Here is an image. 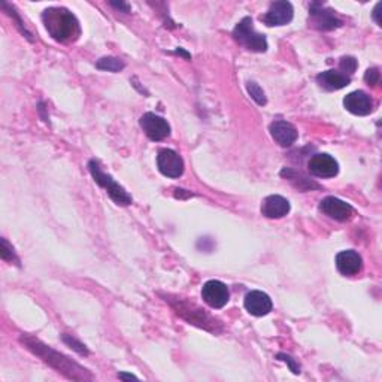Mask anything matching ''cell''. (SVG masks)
<instances>
[{
    "instance_id": "2e32d148",
    "label": "cell",
    "mask_w": 382,
    "mask_h": 382,
    "mask_svg": "<svg viewBox=\"0 0 382 382\" xmlns=\"http://www.w3.org/2000/svg\"><path fill=\"white\" fill-rule=\"evenodd\" d=\"M336 267L344 276H354L361 272L363 269V258L354 249L341 251L336 256Z\"/></svg>"
},
{
    "instance_id": "5b68a950",
    "label": "cell",
    "mask_w": 382,
    "mask_h": 382,
    "mask_svg": "<svg viewBox=\"0 0 382 382\" xmlns=\"http://www.w3.org/2000/svg\"><path fill=\"white\" fill-rule=\"evenodd\" d=\"M233 38L242 47L248 51H253V53H265L269 48L266 36L254 29L251 16H245L236 24V27L233 29Z\"/></svg>"
},
{
    "instance_id": "4fadbf2b",
    "label": "cell",
    "mask_w": 382,
    "mask_h": 382,
    "mask_svg": "<svg viewBox=\"0 0 382 382\" xmlns=\"http://www.w3.org/2000/svg\"><path fill=\"white\" fill-rule=\"evenodd\" d=\"M269 132H271L273 141L280 146H282V148H289V146L296 142L299 137L297 128L291 123H289V121L284 120L273 121V123L269 126Z\"/></svg>"
},
{
    "instance_id": "d6986e66",
    "label": "cell",
    "mask_w": 382,
    "mask_h": 382,
    "mask_svg": "<svg viewBox=\"0 0 382 382\" xmlns=\"http://www.w3.org/2000/svg\"><path fill=\"white\" fill-rule=\"evenodd\" d=\"M281 177L285 178V179H289L291 184L296 188H299L300 191H309V190H319L321 188L319 184H317V182L309 179L308 177L303 175V173H300L297 170L289 169V168H284L281 170Z\"/></svg>"
},
{
    "instance_id": "8992f818",
    "label": "cell",
    "mask_w": 382,
    "mask_h": 382,
    "mask_svg": "<svg viewBox=\"0 0 382 382\" xmlns=\"http://www.w3.org/2000/svg\"><path fill=\"white\" fill-rule=\"evenodd\" d=\"M309 25L317 30H335L342 25V20L336 16L335 11L328 10L323 3L314 2L309 6Z\"/></svg>"
},
{
    "instance_id": "30bf717a",
    "label": "cell",
    "mask_w": 382,
    "mask_h": 382,
    "mask_svg": "<svg viewBox=\"0 0 382 382\" xmlns=\"http://www.w3.org/2000/svg\"><path fill=\"white\" fill-rule=\"evenodd\" d=\"M157 168L168 178H179L184 173V160L181 155L169 148L159 151L157 155Z\"/></svg>"
},
{
    "instance_id": "3957f363",
    "label": "cell",
    "mask_w": 382,
    "mask_h": 382,
    "mask_svg": "<svg viewBox=\"0 0 382 382\" xmlns=\"http://www.w3.org/2000/svg\"><path fill=\"white\" fill-rule=\"evenodd\" d=\"M166 302L170 303V306L175 309L177 314L181 318H184L187 323L194 324L197 327H202L205 330H210V332L218 333V328H216V326L220 324L218 321L207 315L202 308H199L197 305H194V303H191L184 299H179V297L170 299V296H169V299L166 297Z\"/></svg>"
},
{
    "instance_id": "ac0fdd59",
    "label": "cell",
    "mask_w": 382,
    "mask_h": 382,
    "mask_svg": "<svg viewBox=\"0 0 382 382\" xmlns=\"http://www.w3.org/2000/svg\"><path fill=\"white\" fill-rule=\"evenodd\" d=\"M317 82L327 91H337L350 85L351 76H346L339 71H326L317 75Z\"/></svg>"
},
{
    "instance_id": "f1b7e54d",
    "label": "cell",
    "mask_w": 382,
    "mask_h": 382,
    "mask_svg": "<svg viewBox=\"0 0 382 382\" xmlns=\"http://www.w3.org/2000/svg\"><path fill=\"white\" fill-rule=\"evenodd\" d=\"M118 378H120V379H124V381H128V379H139L137 377L133 375V373H126V372H120V373H118Z\"/></svg>"
},
{
    "instance_id": "9a60e30c",
    "label": "cell",
    "mask_w": 382,
    "mask_h": 382,
    "mask_svg": "<svg viewBox=\"0 0 382 382\" xmlns=\"http://www.w3.org/2000/svg\"><path fill=\"white\" fill-rule=\"evenodd\" d=\"M244 305H245V309L249 312V314L254 315V317H265L273 308L272 299L269 297L266 293L258 291V290L249 291L247 294L245 300H244Z\"/></svg>"
},
{
    "instance_id": "44dd1931",
    "label": "cell",
    "mask_w": 382,
    "mask_h": 382,
    "mask_svg": "<svg viewBox=\"0 0 382 382\" xmlns=\"http://www.w3.org/2000/svg\"><path fill=\"white\" fill-rule=\"evenodd\" d=\"M247 90H248V94L251 95V99H253L258 106H265L266 105V103H267L266 93L263 91L262 87H260L257 82L248 81L247 82Z\"/></svg>"
},
{
    "instance_id": "5bb4252c",
    "label": "cell",
    "mask_w": 382,
    "mask_h": 382,
    "mask_svg": "<svg viewBox=\"0 0 382 382\" xmlns=\"http://www.w3.org/2000/svg\"><path fill=\"white\" fill-rule=\"evenodd\" d=\"M344 106L346 111L351 112V114L364 117L369 115L373 111V100L368 93L357 90L346 95L344 99Z\"/></svg>"
},
{
    "instance_id": "cb8c5ba5",
    "label": "cell",
    "mask_w": 382,
    "mask_h": 382,
    "mask_svg": "<svg viewBox=\"0 0 382 382\" xmlns=\"http://www.w3.org/2000/svg\"><path fill=\"white\" fill-rule=\"evenodd\" d=\"M357 60H355L354 57L351 56H346V57H342L341 58V62H339V69H341V72L346 76H350L355 72V69H357Z\"/></svg>"
},
{
    "instance_id": "603a6c76",
    "label": "cell",
    "mask_w": 382,
    "mask_h": 382,
    "mask_svg": "<svg viewBox=\"0 0 382 382\" xmlns=\"http://www.w3.org/2000/svg\"><path fill=\"white\" fill-rule=\"evenodd\" d=\"M0 256H2V258L5 260V262L20 265V260H19V257L15 256L14 248L10 245V242H8L5 238L2 239V248H0Z\"/></svg>"
},
{
    "instance_id": "277c9868",
    "label": "cell",
    "mask_w": 382,
    "mask_h": 382,
    "mask_svg": "<svg viewBox=\"0 0 382 382\" xmlns=\"http://www.w3.org/2000/svg\"><path fill=\"white\" fill-rule=\"evenodd\" d=\"M89 170L91 173V177L93 179L98 182V184L106 191L108 196L114 201L117 205L120 206H128V205H132L133 202V199L132 196H130L126 188L124 187H121L118 182L112 178L111 175H108V173L102 169L100 166V161L99 160H90L89 163Z\"/></svg>"
},
{
    "instance_id": "e0dca14e",
    "label": "cell",
    "mask_w": 382,
    "mask_h": 382,
    "mask_svg": "<svg viewBox=\"0 0 382 382\" xmlns=\"http://www.w3.org/2000/svg\"><path fill=\"white\" fill-rule=\"evenodd\" d=\"M290 210H291L290 202L280 194L267 196L262 203V214L266 216V218H272V220L284 218L285 215L290 214Z\"/></svg>"
},
{
    "instance_id": "484cf974",
    "label": "cell",
    "mask_w": 382,
    "mask_h": 382,
    "mask_svg": "<svg viewBox=\"0 0 382 382\" xmlns=\"http://www.w3.org/2000/svg\"><path fill=\"white\" fill-rule=\"evenodd\" d=\"M379 69L378 67H370L366 71V74H364V81H366L368 85L370 87H375L379 84Z\"/></svg>"
},
{
    "instance_id": "9c48e42d",
    "label": "cell",
    "mask_w": 382,
    "mask_h": 382,
    "mask_svg": "<svg viewBox=\"0 0 382 382\" xmlns=\"http://www.w3.org/2000/svg\"><path fill=\"white\" fill-rule=\"evenodd\" d=\"M139 124H141L145 135L148 136L151 141L159 142L163 141L170 136V126L164 118L153 114V112H146L139 120Z\"/></svg>"
},
{
    "instance_id": "ba28073f",
    "label": "cell",
    "mask_w": 382,
    "mask_h": 382,
    "mask_svg": "<svg viewBox=\"0 0 382 382\" xmlns=\"http://www.w3.org/2000/svg\"><path fill=\"white\" fill-rule=\"evenodd\" d=\"M202 299L214 309H221L230 300L229 286L221 281L211 280L202 286Z\"/></svg>"
},
{
    "instance_id": "6da1fadb",
    "label": "cell",
    "mask_w": 382,
    "mask_h": 382,
    "mask_svg": "<svg viewBox=\"0 0 382 382\" xmlns=\"http://www.w3.org/2000/svg\"><path fill=\"white\" fill-rule=\"evenodd\" d=\"M20 342L34 355H38L42 361H45L48 366H51L58 373H62V375H65L66 378L74 381L93 379V375L85 368L80 366L76 361L66 357V355H63L62 352L51 350L48 345L41 342L39 339H36V337L29 335H21Z\"/></svg>"
},
{
    "instance_id": "7a4b0ae2",
    "label": "cell",
    "mask_w": 382,
    "mask_h": 382,
    "mask_svg": "<svg viewBox=\"0 0 382 382\" xmlns=\"http://www.w3.org/2000/svg\"><path fill=\"white\" fill-rule=\"evenodd\" d=\"M42 21L49 36L57 42H75L81 34L80 21L65 8H48L42 14Z\"/></svg>"
},
{
    "instance_id": "d4e9b609",
    "label": "cell",
    "mask_w": 382,
    "mask_h": 382,
    "mask_svg": "<svg viewBox=\"0 0 382 382\" xmlns=\"http://www.w3.org/2000/svg\"><path fill=\"white\" fill-rule=\"evenodd\" d=\"M276 360H281V361H285L286 364H289V368L294 373V375H299V373L302 372L300 370V364L296 360H294L291 355H289V354H284V352L276 354Z\"/></svg>"
},
{
    "instance_id": "52a82bcc",
    "label": "cell",
    "mask_w": 382,
    "mask_h": 382,
    "mask_svg": "<svg viewBox=\"0 0 382 382\" xmlns=\"http://www.w3.org/2000/svg\"><path fill=\"white\" fill-rule=\"evenodd\" d=\"M294 16V8L286 0H280V2H273L266 14L260 16L269 27H280V25L290 24Z\"/></svg>"
},
{
    "instance_id": "7402d4cb",
    "label": "cell",
    "mask_w": 382,
    "mask_h": 382,
    "mask_svg": "<svg viewBox=\"0 0 382 382\" xmlns=\"http://www.w3.org/2000/svg\"><path fill=\"white\" fill-rule=\"evenodd\" d=\"M62 339H63V342L69 346V348H72L74 351H76L80 355H89V354H90V351L87 350V346H85L82 342H80L78 339H75L74 336H71V335H63V336H62Z\"/></svg>"
},
{
    "instance_id": "83f0119b",
    "label": "cell",
    "mask_w": 382,
    "mask_h": 382,
    "mask_svg": "<svg viewBox=\"0 0 382 382\" xmlns=\"http://www.w3.org/2000/svg\"><path fill=\"white\" fill-rule=\"evenodd\" d=\"M111 5L114 6V8H118V10L121 11H124V12H130V6L127 3H123V2H111Z\"/></svg>"
},
{
    "instance_id": "8fae6325",
    "label": "cell",
    "mask_w": 382,
    "mask_h": 382,
    "mask_svg": "<svg viewBox=\"0 0 382 382\" xmlns=\"http://www.w3.org/2000/svg\"><path fill=\"white\" fill-rule=\"evenodd\" d=\"M308 168L312 175L318 178H333L339 173V163L328 154L312 155Z\"/></svg>"
},
{
    "instance_id": "4316f807",
    "label": "cell",
    "mask_w": 382,
    "mask_h": 382,
    "mask_svg": "<svg viewBox=\"0 0 382 382\" xmlns=\"http://www.w3.org/2000/svg\"><path fill=\"white\" fill-rule=\"evenodd\" d=\"M382 3H377V6L373 8V12H372V16H373V20H375V23L378 25H381V20H379V8H381Z\"/></svg>"
},
{
    "instance_id": "ffe728a7",
    "label": "cell",
    "mask_w": 382,
    "mask_h": 382,
    "mask_svg": "<svg viewBox=\"0 0 382 382\" xmlns=\"http://www.w3.org/2000/svg\"><path fill=\"white\" fill-rule=\"evenodd\" d=\"M95 67L100 69V71L117 74V72L123 71V69L126 67V63L118 57H102L99 62L95 63Z\"/></svg>"
},
{
    "instance_id": "7c38bea8",
    "label": "cell",
    "mask_w": 382,
    "mask_h": 382,
    "mask_svg": "<svg viewBox=\"0 0 382 382\" xmlns=\"http://www.w3.org/2000/svg\"><path fill=\"white\" fill-rule=\"evenodd\" d=\"M319 211L324 215H327L328 218H333L336 221H346L351 218V215L354 212L352 206L350 203H346L341 199L328 196L324 197L323 201L319 202Z\"/></svg>"
}]
</instances>
